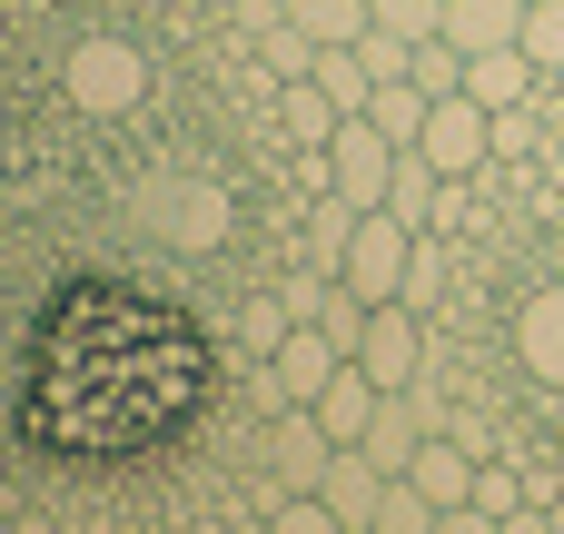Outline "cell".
<instances>
[{"instance_id": "obj_11", "label": "cell", "mask_w": 564, "mask_h": 534, "mask_svg": "<svg viewBox=\"0 0 564 534\" xmlns=\"http://www.w3.org/2000/svg\"><path fill=\"white\" fill-rule=\"evenodd\" d=\"M476 466H486V456H476L466 436H446V426H436V436L416 446V466H406V476H416V486H426L446 515H466V495H476Z\"/></svg>"}, {"instance_id": "obj_19", "label": "cell", "mask_w": 564, "mask_h": 534, "mask_svg": "<svg viewBox=\"0 0 564 534\" xmlns=\"http://www.w3.org/2000/svg\"><path fill=\"white\" fill-rule=\"evenodd\" d=\"M406 79L426 89V99H446V89H466V50L436 30V40H416V59H406Z\"/></svg>"}, {"instance_id": "obj_8", "label": "cell", "mask_w": 564, "mask_h": 534, "mask_svg": "<svg viewBox=\"0 0 564 534\" xmlns=\"http://www.w3.org/2000/svg\"><path fill=\"white\" fill-rule=\"evenodd\" d=\"M317 495H327L337 534H377V495H387V466H377L367 446H337V456H327V476H317Z\"/></svg>"}, {"instance_id": "obj_22", "label": "cell", "mask_w": 564, "mask_h": 534, "mask_svg": "<svg viewBox=\"0 0 564 534\" xmlns=\"http://www.w3.org/2000/svg\"><path fill=\"white\" fill-rule=\"evenodd\" d=\"M288 327H297V307H288V297H258V307H248V317H238V337H248V347H258V357H268V347H278V337H288Z\"/></svg>"}, {"instance_id": "obj_24", "label": "cell", "mask_w": 564, "mask_h": 534, "mask_svg": "<svg viewBox=\"0 0 564 534\" xmlns=\"http://www.w3.org/2000/svg\"><path fill=\"white\" fill-rule=\"evenodd\" d=\"M377 20L406 30V40H436V30H446V0H377Z\"/></svg>"}, {"instance_id": "obj_14", "label": "cell", "mask_w": 564, "mask_h": 534, "mask_svg": "<svg viewBox=\"0 0 564 534\" xmlns=\"http://www.w3.org/2000/svg\"><path fill=\"white\" fill-rule=\"evenodd\" d=\"M347 238H357V208H347L337 188H317V198H307V268H317V277H337Z\"/></svg>"}, {"instance_id": "obj_7", "label": "cell", "mask_w": 564, "mask_h": 534, "mask_svg": "<svg viewBox=\"0 0 564 534\" xmlns=\"http://www.w3.org/2000/svg\"><path fill=\"white\" fill-rule=\"evenodd\" d=\"M268 486H297V495H317V476H327V456H337V436L317 426V406H278L268 416Z\"/></svg>"}, {"instance_id": "obj_6", "label": "cell", "mask_w": 564, "mask_h": 534, "mask_svg": "<svg viewBox=\"0 0 564 534\" xmlns=\"http://www.w3.org/2000/svg\"><path fill=\"white\" fill-rule=\"evenodd\" d=\"M337 367H347V347H337L317 317H297V327L258 357V377H268V396H278V406H317V386H327Z\"/></svg>"}, {"instance_id": "obj_13", "label": "cell", "mask_w": 564, "mask_h": 534, "mask_svg": "<svg viewBox=\"0 0 564 534\" xmlns=\"http://www.w3.org/2000/svg\"><path fill=\"white\" fill-rule=\"evenodd\" d=\"M446 40L456 50H506V40H525V0H446Z\"/></svg>"}, {"instance_id": "obj_16", "label": "cell", "mask_w": 564, "mask_h": 534, "mask_svg": "<svg viewBox=\"0 0 564 534\" xmlns=\"http://www.w3.org/2000/svg\"><path fill=\"white\" fill-rule=\"evenodd\" d=\"M426 109H436V99H426L416 79H377V99H367V119H377L397 149H416V139H426Z\"/></svg>"}, {"instance_id": "obj_1", "label": "cell", "mask_w": 564, "mask_h": 534, "mask_svg": "<svg viewBox=\"0 0 564 534\" xmlns=\"http://www.w3.org/2000/svg\"><path fill=\"white\" fill-rule=\"evenodd\" d=\"M416 218H397V208H357V238H347V258H337V277L357 287V297H406V277H416Z\"/></svg>"}, {"instance_id": "obj_18", "label": "cell", "mask_w": 564, "mask_h": 534, "mask_svg": "<svg viewBox=\"0 0 564 534\" xmlns=\"http://www.w3.org/2000/svg\"><path fill=\"white\" fill-rule=\"evenodd\" d=\"M446 525V505L416 486V476H387V495H377V534H436Z\"/></svg>"}, {"instance_id": "obj_15", "label": "cell", "mask_w": 564, "mask_h": 534, "mask_svg": "<svg viewBox=\"0 0 564 534\" xmlns=\"http://www.w3.org/2000/svg\"><path fill=\"white\" fill-rule=\"evenodd\" d=\"M317 50H337V40H367V20H377V0H278Z\"/></svg>"}, {"instance_id": "obj_17", "label": "cell", "mask_w": 564, "mask_h": 534, "mask_svg": "<svg viewBox=\"0 0 564 534\" xmlns=\"http://www.w3.org/2000/svg\"><path fill=\"white\" fill-rule=\"evenodd\" d=\"M525 367H535L545 386H564V287H545V297L525 307Z\"/></svg>"}, {"instance_id": "obj_12", "label": "cell", "mask_w": 564, "mask_h": 534, "mask_svg": "<svg viewBox=\"0 0 564 534\" xmlns=\"http://www.w3.org/2000/svg\"><path fill=\"white\" fill-rule=\"evenodd\" d=\"M337 119H347V109H337V99H327L317 79H278V139H288V149H307V159H327V139H337Z\"/></svg>"}, {"instance_id": "obj_20", "label": "cell", "mask_w": 564, "mask_h": 534, "mask_svg": "<svg viewBox=\"0 0 564 534\" xmlns=\"http://www.w3.org/2000/svg\"><path fill=\"white\" fill-rule=\"evenodd\" d=\"M159 198L178 208V218H159V228H169L178 248H208V238H218V218H228V208H218L208 188H159Z\"/></svg>"}, {"instance_id": "obj_25", "label": "cell", "mask_w": 564, "mask_h": 534, "mask_svg": "<svg viewBox=\"0 0 564 534\" xmlns=\"http://www.w3.org/2000/svg\"><path fill=\"white\" fill-rule=\"evenodd\" d=\"M218 10H228V0H218Z\"/></svg>"}, {"instance_id": "obj_23", "label": "cell", "mask_w": 564, "mask_h": 534, "mask_svg": "<svg viewBox=\"0 0 564 534\" xmlns=\"http://www.w3.org/2000/svg\"><path fill=\"white\" fill-rule=\"evenodd\" d=\"M466 505H476V515L496 525V515H516V505H525V486H516L506 466H476V495H466Z\"/></svg>"}, {"instance_id": "obj_21", "label": "cell", "mask_w": 564, "mask_h": 534, "mask_svg": "<svg viewBox=\"0 0 564 534\" xmlns=\"http://www.w3.org/2000/svg\"><path fill=\"white\" fill-rule=\"evenodd\" d=\"M525 59L564 79V0H525Z\"/></svg>"}, {"instance_id": "obj_4", "label": "cell", "mask_w": 564, "mask_h": 534, "mask_svg": "<svg viewBox=\"0 0 564 534\" xmlns=\"http://www.w3.org/2000/svg\"><path fill=\"white\" fill-rule=\"evenodd\" d=\"M446 178H486V159H496V109L486 99H466V89H446L436 109H426V139H416Z\"/></svg>"}, {"instance_id": "obj_9", "label": "cell", "mask_w": 564, "mask_h": 534, "mask_svg": "<svg viewBox=\"0 0 564 534\" xmlns=\"http://www.w3.org/2000/svg\"><path fill=\"white\" fill-rule=\"evenodd\" d=\"M535 89H545V69L525 59V40H506V50H466V99H486L496 119H506V109H525Z\"/></svg>"}, {"instance_id": "obj_2", "label": "cell", "mask_w": 564, "mask_h": 534, "mask_svg": "<svg viewBox=\"0 0 564 534\" xmlns=\"http://www.w3.org/2000/svg\"><path fill=\"white\" fill-rule=\"evenodd\" d=\"M387 178H397V139L357 109V119H337V139H327V188L347 198V208H387Z\"/></svg>"}, {"instance_id": "obj_5", "label": "cell", "mask_w": 564, "mask_h": 534, "mask_svg": "<svg viewBox=\"0 0 564 534\" xmlns=\"http://www.w3.org/2000/svg\"><path fill=\"white\" fill-rule=\"evenodd\" d=\"M357 367H367L377 386H416V377H426V307H416V297H377V317H367V337H357Z\"/></svg>"}, {"instance_id": "obj_10", "label": "cell", "mask_w": 564, "mask_h": 534, "mask_svg": "<svg viewBox=\"0 0 564 534\" xmlns=\"http://www.w3.org/2000/svg\"><path fill=\"white\" fill-rule=\"evenodd\" d=\"M377 406H387V386H377V377H367L357 357H347V367H337V377L317 386V426H327L337 446H357V436L377 426Z\"/></svg>"}, {"instance_id": "obj_3", "label": "cell", "mask_w": 564, "mask_h": 534, "mask_svg": "<svg viewBox=\"0 0 564 534\" xmlns=\"http://www.w3.org/2000/svg\"><path fill=\"white\" fill-rule=\"evenodd\" d=\"M59 89H69V109H129V99L149 89V59H139L129 40H79V50L59 59Z\"/></svg>"}]
</instances>
